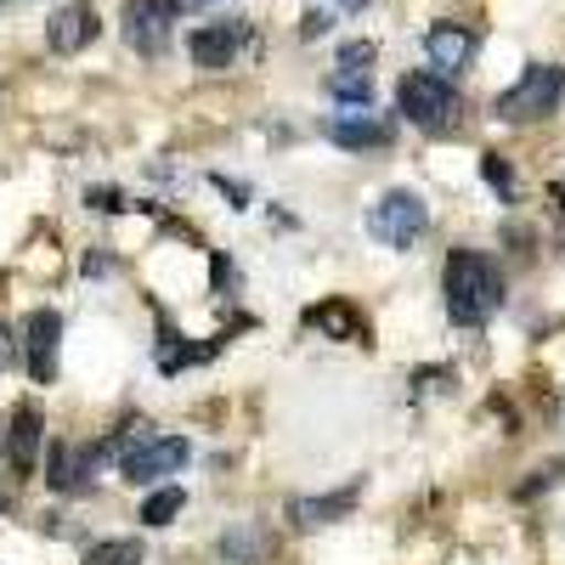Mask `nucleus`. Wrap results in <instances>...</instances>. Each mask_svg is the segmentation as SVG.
Returning a JSON list of instances; mask_svg holds the SVG:
<instances>
[{
	"instance_id": "nucleus-1",
	"label": "nucleus",
	"mask_w": 565,
	"mask_h": 565,
	"mask_svg": "<svg viewBox=\"0 0 565 565\" xmlns=\"http://www.w3.org/2000/svg\"><path fill=\"white\" fill-rule=\"evenodd\" d=\"M441 289H447V317L458 328H481L503 300V277L481 249H452L447 271H441Z\"/></svg>"
},
{
	"instance_id": "nucleus-2",
	"label": "nucleus",
	"mask_w": 565,
	"mask_h": 565,
	"mask_svg": "<svg viewBox=\"0 0 565 565\" xmlns=\"http://www.w3.org/2000/svg\"><path fill=\"white\" fill-rule=\"evenodd\" d=\"M367 232L385 249H413L424 232H430V204H424L418 193H407V186H396V193H385L367 210Z\"/></svg>"
},
{
	"instance_id": "nucleus-3",
	"label": "nucleus",
	"mask_w": 565,
	"mask_h": 565,
	"mask_svg": "<svg viewBox=\"0 0 565 565\" xmlns=\"http://www.w3.org/2000/svg\"><path fill=\"white\" fill-rule=\"evenodd\" d=\"M559 103H565V68L537 63V68L521 74V85L498 97V119H509V125H532V119L554 114Z\"/></svg>"
},
{
	"instance_id": "nucleus-4",
	"label": "nucleus",
	"mask_w": 565,
	"mask_h": 565,
	"mask_svg": "<svg viewBox=\"0 0 565 565\" xmlns=\"http://www.w3.org/2000/svg\"><path fill=\"white\" fill-rule=\"evenodd\" d=\"M396 103H402L407 125H418V130H447V125H458V90H452L441 74H407V79L396 85Z\"/></svg>"
},
{
	"instance_id": "nucleus-5",
	"label": "nucleus",
	"mask_w": 565,
	"mask_h": 565,
	"mask_svg": "<svg viewBox=\"0 0 565 565\" xmlns=\"http://www.w3.org/2000/svg\"><path fill=\"white\" fill-rule=\"evenodd\" d=\"M193 458L181 436H136V447L119 452V476L130 487H159L164 476H181V463Z\"/></svg>"
},
{
	"instance_id": "nucleus-6",
	"label": "nucleus",
	"mask_w": 565,
	"mask_h": 565,
	"mask_svg": "<svg viewBox=\"0 0 565 565\" xmlns=\"http://www.w3.org/2000/svg\"><path fill=\"white\" fill-rule=\"evenodd\" d=\"M175 34V0H125V40L141 57H159Z\"/></svg>"
},
{
	"instance_id": "nucleus-7",
	"label": "nucleus",
	"mask_w": 565,
	"mask_h": 565,
	"mask_svg": "<svg viewBox=\"0 0 565 565\" xmlns=\"http://www.w3.org/2000/svg\"><path fill=\"white\" fill-rule=\"evenodd\" d=\"M97 34H103V18H97V7H90V0H68V7H57L52 23H45V45H52L57 57L85 52Z\"/></svg>"
},
{
	"instance_id": "nucleus-8",
	"label": "nucleus",
	"mask_w": 565,
	"mask_h": 565,
	"mask_svg": "<svg viewBox=\"0 0 565 565\" xmlns=\"http://www.w3.org/2000/svg\"><path fill=\"white\" fill-rule=\"evenodd\" d=\"M57 345H63V317L57 311H34L23 328V362L34 373V385L57 380Z\"/></svg>"
},
{
	"instance_id": "nucleus-9",
	"label": "nucleus",
	"mask_w": 565,
	"mask_h": 565,
	"mask_svg": "<svg viewBox=\"0 0 565 565\" xmlns=\"http://www.w3.org/2000/svg\"><path fill=\"white\" fill-rule=\"evenodd\" d=\"M391 125L373 114V108H345V114H334L328 119V141L334 148H345V153H362V148H391Z\"/></svg>"
},
{
	"instance_id": "nucleus-10",
	"label": "nucleus",
	"mask_w": 565,
	"mask_h": 565,
	"mask_svg": "<svg viewBox=\"0 0 565 565\" xmlns=\"http://www.w3.org/2000/svg\"><path fill=\"white\" fill-rule=\"evenodd\" d=\"M186 52H193V63H199V68L221 74V68L238 63V52H244V23H204V29H193Z\"/></svg>"
},
{
	"instance_id": "nucleus-11",
	"label": "nucleus",
	"mask_w": 565,
	"mask_h": 565,
	"mask_svg": "<svg viewBox=\"0 0 565 565\" xmlns=\"http://www.w3.org/2000/svg\"><path fill=\"white\" fill-rule=\"evenodd\" d=\"M97 447H68V441H57L52 447V463H45V481H52L57 492H85L90 481H97Z\"/></svg>"
},
{
	"instance_id": "nucleus-12",
	"label": "nucleus",
	"mask_w": 565,
	"mask_h": 565,
	"mask_svg": "<svg viewBox=\"0 0 565 565\" xmlns=\"http://www.w3.org/2000/svg\"><path fill=\"white\" fill-rule=\"evenodd\" d=\"M424 52H430L436 68H469V57H476V34H469L463 23H436L430 34H424Z\"/></svg>"
},
{
	"instance_id": "nucleus-13",
	"label": "nucleus",
	"mask_w": 565,
	"mask_h": 565,
	"mask_svg": "<svg viewBox=\"0 0 565 565\" xmlns=\"http://www.w3.org/2000/svg\"><path fill=\"white\" fill-rule=\"evenodd\" d=\"M351 509H356V487L328 492V498H295V503H289V521L311 532V526H328V521H345Z\"/></svg>"
},
{
	"instance_id": "nucleus-14",
	"label": "nucleus",
	"mask_w": 565,
	"mask_h": 565,
	"mask_svg": "<svg viewBox=\"0 0 565 565\" xmlns=\"http://www.w3.org/2000/svg\"><path fill=\"white\" fill-rule=\"evenodd\" d=\"M306 322L317 328V334H328V340H367V322H362L345 300H322V306H311Z\"/></svg>"
},
{
	"instance_id": "nucleus-15",
	"label": "nucleus",
	"mask_w": 565,
	"mask_h": 565,
	"mask_svg": "<svg viewBox=\"0 0 565 565\" xmlns=\"http://www.w3.org/2000/svg\"><path fill=\"white\" fill-rule=\"evenodd\" d=\"M40 436H45V430H40V413L23 402V407L12 413V463L23 469V476H29L34 458H40Z\"/></svg>"
},
{
	"instance_id": "nucleus-16",
	"label": "nucleus",
	"mask_w": 565,
	"mask_h": 565,
	"mask_svg": "<svg viewBox=\"0 0 565 565\" xmlns=\"http://www.w3.org/2000/svg\"><path fill=\"white\" fill-rule=\"evenodd\" d=\"M328 90H334L345 108H367V103H373V79H367V68H334Z\"/></svg>"
},
{
	"instance_id": "nucleus-17",
	"label": "nucleus",
	"mask_w": 565,
	"mask_h": 565,
	"mask_svg": "<svg viewBox=\"0 0 565 565\" xmlns=\"http://www.w3.org/2000/svg\"><path fill=\"white\" fill-rule=\"evenodd\" d=\"M181 503H186V492L181 487H164V492H153L148 503H141V521H148V526H170L175 514H181Z\"/></svg>"
},
{
	"instance_id": "nucleus-18",
	"label": "nucleus",
	"mask_w": 565,
	"mask_h": 565,
	"mask_svg": "<svg viewBox=\"0 0 565 565\" xmlns=\"http://www.w3.org/2000/svg\"><path fill=\"white\" fill-rule=\"evenodd\" d=\"M85 565H141V543H130V537H108V543H97L85 554Z\"/></svg>"
},
{
	"instance_id": "nucleus-19",
	"label": "nucleus",
	"mask_w": 565,
	"mask_h": 565,
	"mask_svg": "<svg viewBox=\"0 0 565 565\" xmlns=\"http://www.w3.org/2000/svg\"><path fill=\"white\" fill-rule=\"evenodd\" d=\"M481 175H487V186H498L503 199H514V170H509V159L487 153V159H481Z\"/></svg>"
},
{
	"instance_id": "nucleus-20",
	"label": "nucleus",
	"mask_w": 565,
	"mask_h": 565,
	"mask_svg": "<svg viewBox=\"0 0 565 565\" xmlns=\"http://www.w3.org/2000/svg\"><path fill=\"white\" fill-rule=\"evenodd\" d=\"M367 63H373V45L367 40H351L345 52H340V68H367Z\"/></svg>"
},
{
	"instance_id": "nucleus-21",
	"label": "nucleus",
	"mask_w": 565,
	"mask_h": 565,
	"mask_svg": "<svg viewBox=\"0 0 565 565\" xmlns=\"http://www.w3.org/2000/svg\"><path fill=\"white\" fill-rule=\"evenodd\" d=\"M328 23H334V18H328V12H306V40L328 34Z\"/></svg>"
},
{
	"instance_id": "nucleus-22",
	"label": "nucleus",
	"mask_w": 565,
	"mask_h": 565,
	"mask_svg": "<svg viewBox=\"0 0 565 565\" xmlns=\"http://www.w3.org/2000/svg\"><path fill=\"white\" fill-rule=\"evenodd\" d=\"M12 356H18V340L7 334V322H0V367H12Z\"/></svg>"
},
{
	"instance_id": "nucleus-23",
	"label": "nucleus",
	"mask_w": 565,
	"mask_h": 565,
	"mask_svg": "<svg viewBox=\"0 0 565 565\" xmlns=\"http://www.w3.org/2000/svg\"><path fill=\"white\" fill-rule=\"evenodd\" d=\"M345 7H351V12H362V7H367V0H345Z\"/></svg>"
},
{
	"instance_id": "nucleus-24",
	"label": "nucleus",
	"mask_w": 565,
	"mask_h": 565,
	"mask_svg": "<svg viewBox=\"0 0 565 565\" xmlns=\"http://www.w3.org/2000/svg\"><path fill=\"white\" fill-rule=\"evenodd\" d=\"M0 509H7V498H0Z\"/></svg>"
}]
</instances>
